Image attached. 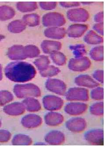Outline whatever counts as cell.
Instances as JSON below:
<instances>
[{
    "label": "cell",
    "instance_id": "cell-1",
    "mask_svg": "<svg viewBox=\"0 0 105 147\" xmlns=\"http://www.w3.org/2000/svg\"><path fill=\"white\" fill-rule=\"evenodd\" d=\"M5 74L9 79L16 82H25L34 78L36 70L31 64L23 61H15L8 64Z\"/></svg>",
    "mask_w": 105,
    "mask_h": 147
},
{
    "label": "cell",
    "instance_id": "cell-2",
    "mask_svg": "<svg viewBox=\"0 0 105 147\" xmlns=\"http://www.w3.org/2000/svg\"><path fill=\"white\" fill-rule=\"evenodd\" d=\"M14 91L16 96L20 98L27 96L38 97L41 94L38 87L33 84L15 85Z\"/></svg>",
    "mask_w": 105,
    "mask_h": 147
},
{
    "label": "cell",
    "instance_id": "cell-3",
    "mask_svg": "<svg viewBox=\"0 0 105 147\" xmlns=\"http://www.w3.org/2000/svg\"><path fill=\"white\" fill-rule=\"evenodd\" d=\"M65 18L63 15L58 13H50L43 18V23L46 27H59L65 24Z\"/></svg>",
    "mask_w": 105,
    "mask_h": 147
},
{
    "label": "cell",
    "instance_id": "cell-4",
    "mask_svg": "<svg viewBox=\"0 0 105 147\" xmlns=\"http://www.w3.org/2000/svg\"><path fill=\"white\" fill-rule=\"evenodd\" d=\"M67 15L69 19L73 22H85L89 18L88 11L82 8L69 10Z\"/></svg>",
    "mask_w": 105,
    "mask_h": 147
},
{
    "label": "cell",
    "instance_id": "cell-5",
    "mask_svg": "<svg viewBox=\"0 0 105 147\" xmlns=\"http://www.w3.org/2000/svg\"><path fill=\"white\" fill-rule=\"evenodd\" d=\"M91 62L87 57L72 59L70 61L69 67L74 71H82L89 68Z\"/></svg>",
    "mask_w": 105,
    "mask_h": 147
},
{
    "label": "cell",
    "instance_id": "cell-6",
    "mask_svg": "<svg viewBox=\"0 0 105 147\" xmlns=\"http://www.w3.org/2000/svg\"><path fill=\"white\" fill-rule=\"evenodd\" d=\"M66 99L68 100H87L88 99L87 90L83 88H74L69 90L66 94Z\"/></svg>",
    "mask_w": 105,
    "mask_h": 147
},
{
    "label": "cell",
    "instance_id": "cell-7",
    "mask_svg": "<svg viewBox=\"0 0 105 147\" xmlns=\"http://www.w3.org/2000/svg\"><path fill=\"white\" fill-rule=\"evenodd\" d=\"M47 89L56 93L63 95L65 92L66 87L64 82L56 79H49L46 83Z\"/></svg>",
    "mask_w": 105,
    "mask_h": 147
},
{
    "label": "cell",
    "instance_id": "cell-8",
    "mask_svg": "<svg viewBox=\"0 0 105 147\" xmlns=\"http://www.w3.org/2000/svg\"><path fill=\"white\" fill-rule=\"evenodd\" d=\"M87 25L84 24H74L69 27L66 31L69 36L71 38H79L82 36L87 30Z\"/></svg>",
    "mask_w": 105,
    "mask_h": 147
},
{
    "label": "cell",
    "instance_id": "cell-9",
    "mask_svg": "<svg viewBox=\"0 0 105 147\" xmlns=\"http://www.w3.org/2000/svg\"><path fill=\"white\" fill-rule=\"evenodd\" d=\"M66 34L65 29L60 27H50L45 31L46 36L53 39H61L64 37Z\"/></svg>",
    "mask_w": 105,
    "mask_h": 147
},
{
    "label": "cell",
    "instance_id": "cell-10",
    "mask_svg": "<svg viewBox=\"0 0 105 147\" xmlns=\"http://www.w3.org/2000/svg\"><path fill=\"white\" fill-rule=\"evenodd\" d=\"M8 55L12 59H24L27 58L24 47L21 46H14L9 49Z\"/></svg>",
    "mask_w": 105,
    "mask_h": 147
},
{
    "label": "cell",
    "instance_id": "cell-11",
    "mask_svg": "<svg viewBox=\"0 0 105 147\" xmlns=\"http://www.w3.org/2000/svg\"><path fill=\"white\" fill-rule=\"evenodd\" d=\"M61 46V43L59 42L45 40L42 43L41 47L45 53L52 54L60 50Z\"/></svg>",
    "mask_w": 105,
    "mask_h": 147
},
{
    "label": "cell",
    "instance_id": "cell-12",
    "mask_svg": "<svg viewBox=\"0 0 105 147\" xmlns=\"http://www.w3.org/2000/svg\"><path fill=\"white\" fill-rule=\"evenodd\" d=\"M75 82L78 85L89 88H94L98 85V83L88 75H82L78 76L75 80Z\"/></svg>",
    "mask_w": 105,
    "mask_h": 147
},
{
    "label": "cell",
    "instance_id": "cell-13",
    "mask_svg": "<svg viewBox=\"0 0 105 147\" xmlns=\"http://www.w3.org/2000/svg\"><path fill=\"white\" fill-rule=\"evenodd\" d=\"M84 40L86 43L90 44H100L103 42V38L98 36L95 32L90 31L86 34L84 37Z\"/></svg>",
    "mask_w": 105,
    "mask_h": 147
},
{
    "label": "cell",
    "instance_id": "cell-14",
    "mask_svg": "<svg viewBox=\"0 0 105 147\" xmlns=\"http://www.w3.org/2000/svg\"><path fill=\"white\" fill-rule=\"evenodd\" d=\"M39 16L36 14L26 15L23 17V22L29 26H36L39 24Z\"/></svg>",
    "mask_w": 105,
    "mask_h": 147
},
{
    "label": "cell",
    "instance_id": "cell-15",
    "mask_svg": "<svg viewBox=\"0 0 105 147\" xmlns=\"http://www.w3.org/2000/svg\"><path fill=\"white\" fill-rule=\"evenodd\" d=\"M15 12L12 8L7 6L0 7V20H6L11 18Z\"/></svg>",
    "mask_w": 105,
    "mask_h": 147
},
{
    "label": "cell",
    "instance_id": "cell-16",
    "mask_svg": "<svg viewBox=\"0 0 105 147\" xmlns=\"http://www.w3.org/2000/svg\"><path fill=\"white\" fill-rule=\"evenodd\" d=\"M26 28V24L20 20L12 21L9 24L8 29L10 32L19 33L22 32Z\"/></svg>",
    "mask_w": 105,
    "mask_h": 147
},
{
    "label": "cell",
    "instance_id": "cell-17",
    "mask_svg": "<svg viewBox=\"0 0 105 147\" xmlns=\"http://www.w3.org/2000/svg\"><path fill=\"white\" fill-rule=\"evenodd\" d=\"M36 2H19L17 3V9L23 12L32 11L37 8Z\"/></svg>",
    "mask_w": 105,
    "mask_h": 147
},
{
    "label": "cell",
    "instance_id": "cell-18",
    "mask_svg": "<svg viewBox=\"0 0 105 147\" xmlns=\"http://www.w3.org/2000/svg\"><path fill=\"white\" fill-rule=\"evenodd\" d=\"M23 103L26 104L29 111H37L40 110V104L36 99L31 98H27L23 101Z\"/></svg>",
    "mask_w": 105,
    "mask_h": 147
},
{
    "label": "cell",
    "instance_id": "cell-19",
    "mask_svg": "<svg viewBox=\"0 0 105 147\" xmlns=\"http://www.w3.org/2000/svg\"><path fill=\"white\" fill-rule=\"evenodd\" d=\"M90 55L95 60H102L103 59V47L99 46L92 49L90 52Z\"/></svg>",
    "mask_w": 105,
    "mask_h": 147
},
{
    "label": "cell",
    "instance_id": "cell-20",
    "mask_svg": "<svg viewBox=\"0 0 105 147\" xmlns=\"http://www.w3.org/2000/svg\"><path fill=\"white\" fill-rule=\"evenodd\" d=\"M50 61L48 57L45 56H41L40 58L34 61V64L41 71L44 70L48 67V65Z\"/></svg>",
    "mask_w": 105,
    "mask_h": 147
},
{
    "label": "cell",
    "instance_id": "cell-21",
    "mask_svg": "<svg viewBox=\"0 0 105 147\" xmlns=\"http://www.w3.org/2000/svg\"><path fill=\"white\" fill-rule=\"evenodd\" d=\"M25 51L27 57H37L40 53L38 48L33 45L24 47Z\"/></svg>",
    "mask_w": 105,
    "mask_h": 147
},
{
    "label": "cell",
    "instance_id": "cell-22",
    "mask_svg": "<svg viewBox=\"0 0 105 147\" xmlns=\"http://www.w3.org/2000/svg\"><path fill=\"white\" fill-rule=\"evenodd\" d=\"M70 48L74 51V54L77 57H80L86 53L85 47L82 44L70 46Z\"/></svg>",
    "mask_w": 105,
    "mask_h": 147
},
{
    "label": "cell",
    "instance_id": "cell-23",
    "mask_svg": "<svg viewBox=\"0 0 105 147\" xmlns=\"http://www.w3.org/2000/svg\"><path fill=\"white\" fill-rule=\"evenodd\" d=\"M51 57L54 62L58 65H62L65 62V57L60 52L56 51L53 53L51 54Z\"/></svg>",
    "mask_w": 105,
    "mask_h": 147
},
{
    "label": "cell",
    "instance_id": "cell-24",
    "mask_svg": "<svg viewBox=\"0 0 105 147\" xmlns=\"http://www.w3.org/2000/svg\"><path fill=\"white\" fill-rule=\"evenodd\" d=\"M13 99L12 94L8 91L0 92V104L4 105L5 103L11 101Z\"/></svg>",
    "mask_w": 105,
    "mask_h": 147
},
{
    "label": "cell",
    "instance_id": "cell-25",
    "mask_svg": "<svg viewBox=\"0 0 105 147\" xmlns=\"http://www.w3.org/2000/svg\"><path fill=\"white\" fill-rule=\"evenodd\" d=\"M60 72L58 68L54 66H48L44 70L41 71V74L44 76H51L57 74Z\"/></svg>",
    "mask_w": 105,
    "mask_h": 147
},
{
    "label": "cell",
    "instance_id": "cell-26",
    "mask_svg": "<svg viewBox=\"0 0 105 147\" xmlns=\"http://www.w3.org/2000/svg\"><path fill=\"white\" fill-rule=\"evenodd\" d=\"M91 96L94 99H102L103 98V91L102 88H99L93 90L91 93Z\"/></svg>",
    "mask_w": 105,
    "mask_h": 147
},
{
    "label": "cell",
    "instance_id": "cell-27",
    "mask_svg": "<svg viewBox=\"0 0 105 147\" xmlns=\"http://www.w3.org/2000/svg\"><path fill=\"white\" fill-rule=\"evenodd\" d=\"M40 5L42 9L51 10L55 9L57 5L56 2H40Z\"/></svg>",
    "mask_w": 105,
    "mask_h": 147
},
{
    "label": "cell",
    "instance_id": "cell-28",
    "mask_svg": "<svg viewBox=\"0 0 105 147\" xmlns=\"http://www.w3.org/2000/svg\"><path fill=\"white\" fill-rule=\"evenodd\" d=\"M10 135V134L8 131L0 130V142H7L9 139Z\"/></svg>",
    "mask_w": 105,
    "mask_h": 147
},
{
    "label": "cell",
    "instance_id": "cell-29",
    "mask_svg": "<svg viewBox=\"0 0 105 147\" xmlns=\"http://www.w3.org/2000/svg\"><path fill=\"white\" fill-rule=\"evenodd\" d=\"M104 27H103V23H98L96 24H95L93 26V28L95 31L100 34L101 35L103 36L104 34Z\"/></svg>",
    "mask_w": 105,
    "mask_h": 147
},
{
    "label": "cell",
    "instance_id": "cell-30",
    "mask_svg": "<svg viewBox=\"0 0 105 147\" xmlns=\"http://www.w3.org/2000/svg\"><path fill=\"white\" fill-rule=\"evenodd\" d=\"M61 5L65 8L76 7L80 5V4L78 2H60Z\"/></svg>",
    "mask_w": 105,
    "mask_h": 147
},
{
    "label": "cell",
    "instance_id": "cell-31",
    "mask_svg": "<svg viewBox=\"0 0 105 147\" xmlns=\"http://www.w3.org/2000/svg\"><path fill=\"white\" fill-rule=\"evenodd\" d=\"M94 76L97 80L100 82L103 83V71H97L95 72Z\"/></svg>",
    "mask_w": 105,
    "mask_h": 147
},
{
    "label": "cell",
    "instance_id": "cell-32",
    "mask_svg": "<svg viewBox=\"0 0 105 147\" xmlns=\"http://www.w3.org/2000/svg\"><path fill=\"white\" fill-rule=\"evenodd\" d=\"M103 17H104L103 12L102 11V12H100V13L97 14L95 16L94 19H95L96 22H98V23H101V22H103Z\"/></svg>",
    "mask_w": 105,
    "mask_h": 147
},
{
    "label": "cell",
    "instance_id": "cell-33",
    "mask_svg": "<svg viewBox=\"0 0 105 147\" xmlns=\"http://www.w3.org/2000/svg\"><path fill=\"white\" fill-rule=\"evenodd\" d=\"M2 69H1V66L0 65V80L2 79Z\"/></svg>",
    "mask_w": 105,
    "mask_h": 147
},
{
    "label": "cell",
    "instance_id": "cell-34",
    "mask_svg": "<svg viewBox=\"0 0 105 147\" xmlns=\"http://www.w3.org/2000/svg\"><path fill=\"white\" fill-rule=\"evenodd\" d=\"M4 38V36L1 35H0V41H1L2 39H3Z\"/></svg>",
    "mask_w": 105,
    "mask_h": 147
},
{
    "label": "cell",
    "instance_id": "cell-35",
    "mask_svg": "<svg viewBox=\"0 0 105 147\" xmlns=\"http://www.w3.org/2000/svg\"><path fill=\"white\" fill-rule=\"evenodd\" d=\"M1 125V121H0V126Z\"/></svg>",
    "mask_w": 105,
    "mask_h": 147
}]
</instances>
